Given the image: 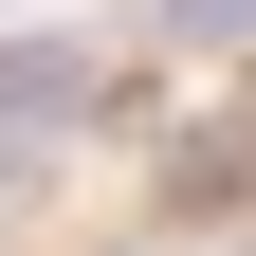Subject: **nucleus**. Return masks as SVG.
Returning <instances> with one entry per match:
<instances>
[{
  "label": "nucleus",
  "instance_id": "f257e3e1",
  "mask_svg": "<svg viewBox=\"0 0 256 256\" xmlns=\"http://www.w3.org/2000/svg\"><path fill=\"white\" fill-rule=\"evenodd\" d=\"M146 37H183V55H238V37H256V0H146Z\"/></svg>",
  "mask_w": 256,
  "mask_h": 256
},
{
  "label": "nucleus",
  "instance_id": "f03ea898",
  "mask_svg": "<svg viewBox=\"0 0 256 256\" xmlns=\"http://www.w3.org/2000/svg\"><path fill=\"white\" fill-rule=\"evenodd\" d=\"M18 202H37V146H18V128H0V220H18Z\"/></svg>",
  "mask_w": 256,
  "mask_h": 256
}]
</instances>
